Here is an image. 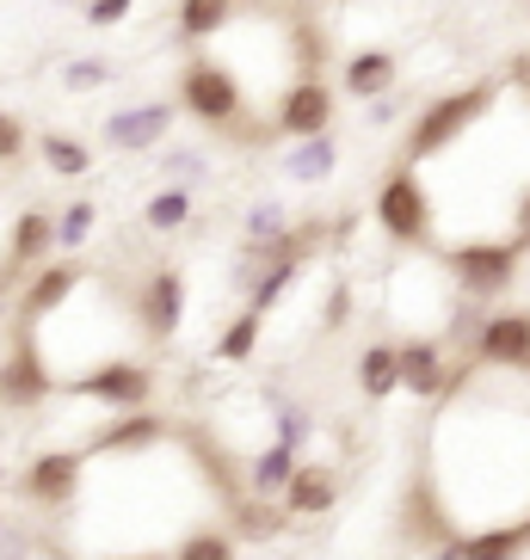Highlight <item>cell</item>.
I'll return each instance as SVG.
<instances>
[{
    "instance_id": "cell-1",
    "label": "cell",
    "mask_w": 530,
    "mask_h": 560,
    "mask_svg": "<svg viewBox=\"0 0 530 560\" xmlns=\"http://www.w3.org/2000/svg\"><path fill=\"white\" fill-rule=\"evenodd\" d=\"M494 100H499V81H469V86H457V93H445V100H431L426 112L414 117L407 142H401V166H419V161H431V154H445L450 142H463L481 117H487Z\"/></svg>"
},
{
    "instance_id": "cell-2",
    "label": "cell",
    "mask_w": 530,
    "mask_h": 560,
    "mask_svg": "<svg viewBox=\"0 0 530 560\" xmlns=\"http://www.w3.org/2000/svg\"><path fill=\"white\" fill-rule=\"evenodd\" d=\"M438 259H445V271H450V290L463 302H475V308L506 296L518 283V271H525V253H518L512 241H463V247H445Z\"/></svg>"
},
{
    "instance_id": "cell-3",
    "label": "cell",
    "mask_w": 530,
    "mask_h": 560,
    "mask_svg": "<svg viewBox=\"0 0 530 560\" xmlns=\"http://www.w3.org/2000/svg\"><path fill=\"white\" fill-rule=\"evenodd\" d=\"M377 229L395 241V247H431V229H438V215H431V198L426 185H419L414 166H389L377 185Z\"/></svg>"
},
{
    "instance_id": "cell-4",
    "label": "cell",
    "mask_w": 530,
    "mask_h": 560,
    "mask_svg": "<svg viewBox=\"0 0 530 560\" xmlns=\"http://www.w3.org/2000/svg\"><path fill=\"white\" fill-rule=\"evenodd\" d=\"M180 105L198 117V124H210V130H234V124L247 117V93H241V81H234L216 56H192V62L180 68Z\"/></svg>"
},
{
    "instance_id": "cell-5",
    "label": "cell",
    "mask_w": 530,
    "mask_h": 560,
    "mask_svg": "<svg viewBox=\"0 0 530 560\" xmlns=\"http://www.w3.org/2000/svg\"><path fill=\"white\" fill-rule=\"evenodd\" d=\"M50 395H62V388H56L44 351H37V332L25 327V320H13V339H7V351H0V407L37 412Z\"/></svg>"
},
{
    "instance_id": "cell-6",
    "label": "cell",
    "mask_w": 530,
    "mask_h": 560,
    "mask_svg": "<svg viewBox=\"0 0 530 560\" xmlns=\"http://www.w3.org/2000/svg\"><path fill=\"white\" fill-rule=\"evenodd\" d=\"M475 376V363H450L445 346L431 339V332H419V339H401L395 346V382H401V395H414V400H445L457 395L463 382Z\"/></svg>"
},
{
    "instance_id": "cell-7",
    "label": "cell",
    "mask_w": 530,
    "mask_h": 560,
    "mask_svg": "<svg viewBox=\"0 0 530 560\" xmlns=\"http://www.w3.org/2000/svg\"><path fill=\"white\" fill-rule=\"evenodd\" d=\"M62 388L81 395V400H100V407H112V412H142L154 400V370L136 363V358H105V363H93V370H81V376H68Z\"/></svg>"
},
{
    "instance_id": "cell-8",
    "label": "cell",
    "mask_w": 530,
    "mask_h": 560,
    "mask_svg": "<svg viewBox=\"0 0 530 560\" xmlns=\"http://www.w3.org/2000/svg\"><path fill=\"white\" fill-rule=\"evenodd\" d=\"M130 314H136V332L149 346H166L185 327V278L173 265H154L149 278H142V290L130 296Z\"/></svg>"
},
{
    "instance_id": "cell-9",
    "label": "cell",
    "mask_w": 530,
    "mask_h": 560,
    "mask_svg": "<svg viewBox=\"0 0 530 560\" xmlns=\"http://www.w3.org/2000/svg\"><path fill=\"white\" fill-rule=\"evenodd\" d=\"M475 370H530V314L525 308H499V314H481L475 339Z\"/></svg>"
},
{
    "instance_id": "cell-10",
    "label": "cell",
    "mask_w": 530,
    "mask_h": 560,
    "mask_svg": "<svg viewBox=\"0 0 530 560\" xmlns=\"http://www.w3.org/2000/svg\"><path fill=\"white\" fill-rule=\"evenodd\" d=\"M272 130L290 136V142H309V136L333 130V81L321 74H302L278 93V112H272Z\"/></svg>"
},
{
    "instance_id": "cell-11",
    "label": "cell",
    "mask_w": 530,
    "mask_h": 560,
    "mask_svg": "<svg viewBox=\"0 0 530 560\" xmlns=\"http://www.w3.org/2000/svg\"><path fill=\"white\" fill-rule=\"evenodd\" d=\"M81 480H87L81 450H44V456H32V468L19 475V493L44 511H68L81 499Z\"/></svg>"
},
{
    "instance_id": "cell-12",
    "label": "cell",
    "mask_w": 530,
    "mask_h": 560,
    "mask_svg": "<svg viewBox=\"0 0 530 560\" xmlns=\"http://www.w3.org/2000/svg\"><path fill=\"white\" fill-rule=\"evenodd\" d=\"M180 124V105L173 100H142V105H117L112 117H105V142H112L117 154H149L166 142V130Z\"/></svg>"
},
{
    "instance_id": "cell-13",
    "label": "cell",
    "mask_w": 530,
    "mask_h": 560,
    "mask_svg": "<svg viewBox=\"0 0 530 560\" xmlns=\"http://www.w3.org/2000/svg\"><path fill=\"white\" fill-rule=\"evenodd\" d=\"M87 283V265L81 259H62V265H44L37 278H25V290H19L13 302V320H25V327H44L56 308H68L74 302V290Z\"/></svg>"
},
{
    "instance_id": "cell-14",
    "label": "cell",
    "mask_w": 530,
    "mask_h": 560,
    "mask_svg": "<svg viewBox=\"0 0 530 560\" xmlns=\"http://www.w3.org/2000/svg\"><path fill=\"white\" fill-rule=\"evenodd\" d=\"M333 505H339V468H327V462H297V475L284 480V493H278L284 524L327 517Z\"/></svg>"
},
{
    "instance_id": "cell-15",
    "label": "cell",
    "mask_w": 530,
    "mask_h": 560,
    "mask_svg": "<svg viewBox=\"0 0 530 560\" xmlns=\"http://www.w3.org/2000/svg\"><path fill=\"white\" fill-rule=\"evenodd\" d=\"M161 438H166L161 412H149V407H142V412H117L112 425H100L93 438H87L81 456L87 462H93V456H136V450H154Z\"/></svg>"
},
{
    "instance_id": "cell-16",
    "label": "cell",
    "mask_w": 530,
    "mask_h": 560,
    "mask_svg": "<svg viewBox=\"0 0 530 560\" xmlns=\"http://www.w3.org/2000/svg\"><path fill=\"white\" fill-rule=\"evenodd\" d=\"M395 81H401V56L395 50H358V56H346V68H339V86H346L358 105L395 93Z\"/></svg>"
},
{
    "instance_id": "cell-17",
    "label": "cell",
    "mask_w": 530,
    "mask_h": 560,
    "mask_svg": "<svg viewBox=\"0 0 530 560\" xmlns=\"http://www.w3.org/2000/svg\"><path fill=\"white\" fill-rule=\"evenodd\" d=\"M525 548H530V517H518V524H487V529L457 536V560H518Z\"/></svg>"
},
{
    "instance_id": "cell-18",
    "label": "cell",
    "mask_w": 530,
    "mask_h": 560,
    "mask_svg": "<svg viewBox=\"0 0 530 560\" xmlns=\"http://www.w3.org/2000/svg\"><path fill=\"white\" fill-rule=\"evenodd\" d=\"M229 536H234V542H278V536H284V529H290V524H284V511L278 505H272V499H253V493H234L229 499Z\"/></svg>"
},
{
    "instance_id": "cell-19",
    "label": "cell",
    "mask_w": 530,
    "mask_h": 560,
    "mask_svg": "<svg viewBox=\"0 0 530 560\" xmlns=\"http://www.w3.org/2000/svg\"><path fill=\"white\" fill-rule=\"evenodd\" d=\"M333 166H339V142L327 136H309V142H290V154H284V179L290 185H327Z\"/></svg>"
},
{
    "instance_id": "cell-20",
    "label": "cell",
    "mask_w": 530,
    "mask_h": 560,
    "mask_svg": "<svg viewBox=\"0 0 530 560\" xmlns=\"http://www.w3.org/2000/svg\"><path fill=\"white\" fill-rule=\"evenodd\" d=\"M44 253H50V210H19L13 222H7V265L25 271V265H37Z\"/></svg>"
},
{
    "instance_id": "cell-21",
    "label": "cell",
    "mask_w": 530,
    "mask_h": 560,
    "mask_svg": "<svg viewBox=\"0 0 530 560\" xmlns=\"http://www.w3.org/2000/svg\"><path fill=\"white\" fill-rule=\"evenodd\" d=\"M352 382H358V395H365V400L401 395V382H395V346H389V339H370V346L358 351V363H352Z\"/></svg>"
},
{
    "instance_id": "cell-22",
    "label": "cell",
    "mask_w": 530,
    "mask_h": 560,
    "mask_svg": "<svg viewBox=\"0 0 530 560\" xmlns=\"http://www.w3.org/2000/svg\"><path fill=\"white\" fill-rule=\"evenodd\" d=\"M234 7H241V0H180L173 32H180L185 44H216V37H222V25L234 19Z\"/></svg>"
},
{
    "instance_id": "cell-23",
    "label": "cell",
    "mask_w": 530,
    "mask_h": 560,
    "mask_svg": "<svg viewBox=\"0 0 530 560\" xmlns=\"http://www.w3.org/2000/svg\"><path fill=\"white\" fill-rule=\"evenodd\" d=\"M297 450H284V444H265L260 456L247 462V480H241V493H253V499H278L284 493V480L297 475Z\"/></svg>"
},
{
    "instance_id": "cell-24",
    "label": "cell",
    "mask_w": 530,
    "mask_h": 560,
    "mask_svg": "<svg viewBox=\"0 0 530 560\" xmlns=\"http://www.w3.org/2000/svg\"><path fill=\"white\" fill-rule=\"evenodd\" d=\"M37 154H44V166H50V179H87V173H93L87 142H74V136H62V130L37 136Z\"/></svg>"
},
{
    "instance_id": "cell-25",
    "label": "cell",
    "mask_w": 530,
    "mask_h": 560,
    "mask_svg": "<svg viewBox=\"0 0 530 560\" xmlns=\"http://www.w3.org/2000/svg\"><path fill=\"white\" fill-rule=\"evenodd\" d=\"M93 222H100V203H93V198H74L62 215H50V247L81 253L87 241H93Z\"/></svg>"
},
{
    "instance_id": "cell-26",
    "label": "cell",
    "mask_w": 530,
    "mask_h": 560,
    "mask_svg": "<svg viewBox=\"0 0 530 560\" xmlns=\"http://www.w3.org/2000/svg\"><path fill=\"white\" fill-rule=\"evenodd\" d=\"M185 222H192V191H185V185H166V191H154V198L142 203V229L149 234H180Z\"/></svg>"
},
{
    "instance_id": "cell-27",
    "label": "cell",
    "mask_w": 530,
    "mask_h": 560,
    "mask_svg": "<svg viewBox=\"0 0 530 560\" xmlns=\"http://www.w3.org/2000/svg\"><path fill=\"white\" fill-rule=\"evenodd\" d=\"M260 332H265V320H260V314H247V308H241V314L229 320V327H222V339H216L210 351H216L222 363H247L253 351H260Z\"/></svg>"
},
{
    "instance_id": "cell-28",
    "label": "cell",
    "mask_w": 530,
    "mask_h": 560,
    "mask_svg": "<svg viewBox=\"0 0 530 560\" xmlns=\"http://www.w3.org/2000/svg\"><path fill=\"white\" fill-rule=\"evenodd\" d=\"M173 560H234V536L222 524H198L173 542Z\"/></svg>"
},
{
    "instance_id": "cell-29",
    "label": "cell",
    "mask_w": 530,
    "mask_h": 560,
    "mask_svg": "<svg viewBox=\"0 0 530 560\" xmlns=\"http://www.w3.org/2000/svg\"><path fill=\"white\" fill-rule=\"evenodd\" d=\"M105 81H112V62H105V56H68L62 62L68 93H93V86H105Z\"/></svg>"
},
{
    "instance_id": "cell-30",
    "label": "cell",
    "mask_w": 530,
    "mask_h": 560,
    "mask_svg": "<svg viewBox=\"0 0 530 560\" xmlns=\"http://www.w3.org/2000/svg\"><path fill=\"white\" fill-rule=\"evenodd\" d=\"M32 149V130H25V117L19 112H0V166H19Z\"/></svg>"
},
{
    "instance_id": "cell-31",
    "label": "cell",
    "mask_w": 530,
    "mask_h": 560,
    "mask_svg": "<svg viewBox=\"0 0 530 560\" xmlns=\"http://www.w3.org/2000/svg\"><path fill=\"white\" fill-rule=\"evenodd\" d=\"M278 234H290L284 203H253L247 210V241H278Z\"/></svg>"
},
{
    "instance_id": "cell-32",
    "label": "cell",
    "mask_w": 530,
    "mask_h": 560,
    "mask_svg": "<svg viewBox=\"0 0 530 560\" xmlns=\"http://www.w3.org/2000/svg\"><path fill=\"white\" fill-rule=\"evenodd\" d=\"M198 173H204L198 149H166L161 154V179H198Z\"/></svg>"
},
{
    "instance_id": "cell-33",
    "label": "cell",
    "mask_w": 530,
    "mask_h": 560,
    "mask_svg": "<svg viewBox=\"0 0 530 560\" xmlns=\"http://www.w3.org/2000/svg\"><path fill=\"white\" fill-rule=\"evenodd\" d=\"M136 0H87V25H100V32H112V25H124L130 19Z\"/></svg>"
},
{
    "instance_id": "cell-34",
    "label": "cell",
    "mask_w": 530,
    "mask_h": 560,
    "mask_svg": "<svg viewBox=\"0 0 530 560\" xmlns=\"http://www.w3.org/2000/svg\"><path fill=\"white\" fill-rule=\"evenodd\" d=\"M346 320H352V283L339 278L333 283V296H327V314H321V332H339Z\"/></svg>"
},
{
    "instance_id": "cell-35",
    "label": "cell",
    "mask_w": 530,
    "mask_h": 560,
    "mask_svg": "<svg viewBox=\"0 0 530 560\" xmlns=\"http://www.w3.org/2000/svg\"><path fill=\"white\" fill-rule=\"evenodd\" d=\"M512 247H518V253L530 247V185L518 191V241H512Z\"/></svg>"
},
{
    "instance_id": "cell-36",
    "label": "cell",
    "mask_w": 530,
    "mask_h": 560,
    "mask_svg": "<svg viewBox=\"0 0 530 560\" xmlns=\"http://www.w3.org/2000/svg\"><path fill=\"white\" fill-rule=\"evenodd\" d=\"M105 560H173L166 548H142V555H105Z\"/></svg>"
},
{
    "instance_id": "cell-37",
    "label": "cell",
    "mask_w": 530,
    "mask_h": 560,
    "mask_svg": "<svg viewBox=\"0 0 530 560\" xmlns=\"http://www.w3.org/2000/svg\"><path fill=\"white\" fill-rule=\"evenodd\" d=\"M0 480H7V462H0Z\"/></svg>"
},
{
    "instance_id": "cell-38",
    "label": "cell",
    "mask_w": 530,
    "mask_h": 560,
    "mask_svg": "<svg viewBox=\"0 0 530 560\" xmlns=\"http://www.w3.org/2000/svg\"><path fill=\"white\" fill-rule=\"evenodd\" d=\"M0 529H7V511H0Z\"/></svg>"
}]
</instances>
